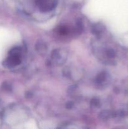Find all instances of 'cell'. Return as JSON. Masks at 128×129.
<instances>
[{
    "label": "cell",
    "instance_id": "obj_6",
    "mask_svg": "<svg viewBox=\"0 0 128 129\" xmlns=\"http://www.w3.org/2000/svg\"><path fill=\"white\" fill-rule=\"evenodd\" d=\"M105 78H106V74L104 73H100V74L97 76L96 78V82L98 84H100V83H103V82L105 81Z\"/></svg>",
    "mask_w": 128,
    "mask_h": 129
},
{
    "label": "cell",
    "instance_id": "obj_1",
    "mask_svg": "<svg viewBox=\"0 0 128 129\" xmlns=\"http://www.w3.org/2000/svg\"><path fill=\"white\" fill-rule=\"evenodd\" d=\"M36 5L42 12H47L52 10L56 5L55 0H36Z\"/></svg>",
    "mask_w": 128,
    "mask_h": 129
},
{
    "label": "cell",
    "instance_id": "obj_4",
    "mask_svg": "<svg viewBox=\"0 0 128 129\" xmlns=\"http://www.w3.org/2000/svg\"><path fill=\"white\" fill-rule=\"evenodd\" d=\"M58 33L62 35H67L69 34V28L65 26H60L57 28Z\"/></svg>",
    "mask_w": 128,
    "mask_h": 129
},
{
    "label": "cell",
    "instance_id": "obj_9",
    "mask_svg": "<svg viewBox=\"0 0 128 129\" xmlns=\"http://www.w3.org/2000/svg\"><path fill=\"white\" fill-rule=\"evenodd\" d=\"M99 103H100V102L98 99L97 98H94L92 99V100L91 101V104L92 105H94V107H97V106L99 105Z\"/></svg>",
    "mask_w": 128,
    "mask_h": 129
},
{
    "label": "cell",
    "instance_id": "obj_2",
    "mask_svg": "<svg viewBox=\"0 0 128 129\" xmlns=\"http://www.w3.org/2000/svg\"><path fill=\"white\" fill-rule=\"evenodd\" d=\"M21 55L9 54V56L3 62V66L8 69H12L21 63Z\"/></svg>",
    "mask_w": 128,
    "mask_h": 129
},
{
    "label": "cell",
    "instance_id": "obj_11",
    "mask_svg": "<svg viewBox=\"0 0 128 129\" xmlns=\"http://www.w3.org/2000/svg\"><path fill=\"white\" fill-rule=\"evenodd\" d=\"M73 106H74V104H73V103H72V102H69V103H68L67 104V107L68 108H72L73 107Z\"/></svg>",
    "mask_w": 128,
    "mask_h": 129
},
{
    "label": "cell",
    "instance_id": "obj_8",
    "mask_svg": "<svg viewBox=\"0 0 128 129\" xmlns=\"http://www.w3.org/2000/svg\"><path fill=\"white\" fill-rule=\"evenodd\" d=\"M37 45H38V47H36V49H37L38 51L41 52V50H45L46 49V46H45V45L44 44H41V43H40V44H38Z\"/></svg>",
    "mask_w": 128,
    "mask_h": 129
},
{
    "label": "cell",
    "instance_id": "obj_10",
    "mask_svg": "<svg viewBox=\"0 0 128 129\" xmlns=\"http://www.w3.org/2000/svg\"><path fill=\"white\" fill-rule=\"evenodd\" d=\"M107 55L108 57H114V56L115 55V53H114V50H112V49H110V50H108L106 52Z\"/></svg>",
    "mask_w": 128,
    "mask_h": 129
},
{
    "label": "cell",
    "instance_id": "obj_7",
    "mask_svg": "<svg viewBox=\"0 0 128 129\" xmlns=\"http://www.w3.org/2000/svg\"><path fill=\"white\" fill-rule=\"evenodd\" d=\"M110 113L107 111H103L100 113V117L102 119H107L110 117Z\"/></svg>",
    "mask_w": 128,
    "mask_h": 129
},
{
    "label": "cell",
    "instance_id": "obj_3",
    "mask_svg": "<svg viewBox=\"0 0 128 129\" xmlns=\"http://www.w3.org/2000/svg\"><path fill=\"white\" fill-rule=\"evenodd\" d=\"M103 28H104V27L100 24H97V25H95L92 28V32L95 35H99L102 31Z\"/></svg>",
    "mask_w": 128,
    "mask_h": 129
},
{
    "label": "cell",
    "instance_id": "obj_5",
    "mask_svg": "<svg viewBox=\"0 0 128 129\" xmlns=\"http://www.w3.org/2000/svg\"><path fill=\"white\" fill-rule=\"evenodd\" d=\"M9 54H13V55H21V49L19 47H14L9 52Z\"/></svg>",
    "mask_w": 128,
    "mask_h": 129
}]
</instances>
